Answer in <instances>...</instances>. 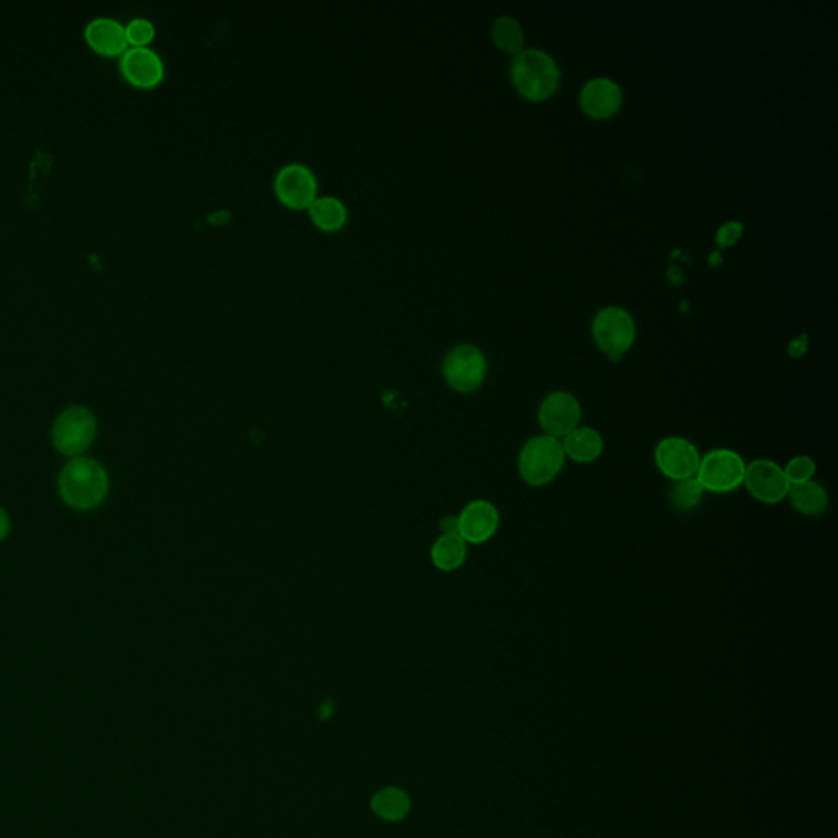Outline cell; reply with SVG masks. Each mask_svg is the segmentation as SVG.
<instances>
[{
	"instance_id": "cell-28",
	"label": "cell",
	"mask_w": 838,
	"mask_h": 838,
	"mask_svg": "<svg viewBox=\"0 0 838 838\" xmlns=\"http://www.w3.org/2000/svg\"><path fill=\"white\" fill-rule=\"evenodd\" d=\"M10 532V519L9 514L5 513L2 508H0V541L5 539V537L9 536Z\"/></svg>"
},
{
	"instance_id": "cell-20",
	"label": "cell",
	"mask_w": 838,
	"mask_h": 838,
	"mask_svg": "<svg viewBox=\"0 0 838 838\" xmlns=\"http://www.w3.org/2000/svg\"><path fill=\"white\" fill-rule=\"evenodd\" d=\"M370 807L382 819L397 822L410 812V798L400 788H385L375 794Z\"/></svg>"
},
{
	"instance_id": "cell-14",
	"label": "cell",
	"mask_w": 838,
	"mask_h": 838,
	"mask_svg": "<svg viewBox=\"0 0 838 838\" xmlns=\"http://www.w3.org/2000/svg\"><path fill=\"white\" fill-rule=\"evenodd\" d=\"M86 40L99 55L118 56L128 50L125 25L110 17L92 20L86 28Z\"/></svg>"
},
{
	"instance_id": "cell-3",
	"label": "cell",
	"mask_w": 838,
	"mask_h": 838,
	"mask_svg": "<svg viewBox=\"0 0 838 838\" xmlns=\"http://www.w3.org/2000/svg\"><path fill=\"white\" fill-rule=\"evenodd\" d=\"M511 74L518 91L529 100L547 99L559 86L557 64L542 51H519Z\"/></svg>"
},
{
	"instance_id": "cell-26",
	"label": "cell",
	"mask_w": 838,
	"mask_h": 838,
	"mask_svg": "<svg viewBox=\"0 0 838 838\" xmlns=\"http://www.w3.org/2000/svg\"><path fill=\"white\" fill-rule=\"evenodd\" d=\"M807 349V336L802 334L801 338L794 339L793 343L789 344L788 351L793 357H801Z\"/></svg>"
},
{
	"instance_id": "cell-7",
	"label": "cell",
	"mask_w": 838,
	"mask_h": 838,
	"mask_svg": "<svg viewBox=\"0 0 838 838\" xmlns=\"http://www.w3.org/2000/svg\"><path fill=\"white\" fill-rule=\"evenodd\" d=\"M593 336L601 351L613 362H618L636 338V326L631 315L621 308L600 311L593 323Z\"/></svg>"
},
{
	"instance_id": "cell-2",
	"label": "cell",
	"mask_w": 838,
	"mask_h": 838,
	"mask_svg": "<svg viewBox=\"0 0 838 838\" xmlns=\"http://www.w3.org/2000/svg\"><path fill=\"white\" fill-rule=\"evenodd\" d=\"M564 447L560 439L547 434H537L524 442L518 457L519 477L529 487H547L564 470Z\"/></svg>"
},
{
	"instance_id": "cell-13",
	"label": "cell",
	"mask_w": 838,
	"mask_h": 838,
	"mask_svg": "<svg viewBox=\"0 0 838 838\" xmlns=\"http://www.w3.org/2000/svg\"><path fill=\"white\" fill-rule=\"evenodd\" d=\"M120 69L128 82L143 89L158 86L164 77L163 59L148 46L128 48L122 55Z\"/></svg>"
},
{
	"instance_id": "cell-1",
	"label": "cell",
	"mask_w": 838,
	"mask_h": 838,
	"mask_svg": "<svg viewBox=\"0 0 838 838\" xmlns=\"http://www.w3.org/2000/svg\"><path fill=\"white\" fill-rule=\"evenodd\" d=\"M109 492V477L104 467L92 459L77 457L59 475V493L71 508L92 510Z\"/></svg>"
},
{
	"instance_id": "cell-12",
	"label": "cell",
	"mask_w": 838,
	"mask_h": 838,
	"mask_svg": "<svg viewBox=\"0 0 838 838\" xmlns=\"http://www.w3.org/2000/svg\"><path fill=\"white\" fill-rule=\"evenodd\" d=\"M459 536L467 544H485L500 528V513L487 500L470 501L459 518Z\"/></svg>"
},
{
	"instance_id": "cell-15",
	"label": "cell",
	"mask_w": 838,
	"mask_h": 838,
	"mask_svg": "<svg viewBox=\"0 0 838 838\" xmlns=\"http://www.w3.org/2000/svg\"><path fill=\"white\" fill-rule=\"evenodd\" d=\"M582 107L590 117L608 118L621 105L622 95L618 84L609 79H593L583 87Z\"/></svg>"
},
{
	"instance_id": "cell-25",
	"label": "cell",
	"mask_w": 838,
	"mask_h": 838,
	"mask_svg": "<svg viewBox=\"0 0 838 838\" xmlns=\"http://www.w3.org/2000/svg\"><path fill=\"white\" fill-rule=\"evenodd\" d=\"M742 231H744V226L740 221H730L727 225L722 226L721 230L717 231V246L719 248H729V246L739 241Z\"/></svg>"
},
{
	"instance_id": "cell-5",
	"label": "cell",
	"mask_w": 838,
	"mask_h": 838,
	"mask_svg": "<svg viewBox=\"0 0 838 838\" xmlns=\"http://www.w3.org/2000/svg\"><path fill=\"white\" fill-rule=\"evenodd\" d=\"M487 359L472 344H459L447 352L442 375L447 385L459 393H472L482 387L487 377Z\"/></svg>"
},
{
	"instance_id": "cell-11",
	"label": "cell",
	"mask_w": 838,
	"mask_h": 838,
	"mask_svg": "<svg viewBox=\"0 0 838 838\" xmlns=\"http://www.w3.org/2000/svg\"><path fill=\"white\" fill-rule=\"evenodd\" d=\"M274 192L285 207L307 210L318 197L315 172L302 163L285 164L275 174Z\"/></svg>"
},
{
	"instance_id": "cell-23",
	"label": "cell",
	"mask_w": 838,
	"mask_h": 838,
	"mask_svg": "<svg viewBox=\"0 0 838 838\" xmlns=\"http://www.w3.org/2000/svg\"><path fill=\"white\" fill-rule=\"evenodd\" d=\"M783 470L789 485L793 487V485L814 480L817 464L811 456H794L793 459L788 460V464L784 465Z\"/></svg>"
},
{
	"instance_id": "cell-4",
	"label": "cell",
	"mask_w": 838,
	"mask_h": 838,
	"mask_svg": "<svg viewBox=\"0 0 838 838\" xmlns=\"http://www.w3.org/2000/svg\"><path fill=\"white\" fill-rule=\"evenodd\" d=\"M745 469L747 462L739 452L719 447L701 456L696 480L703 487L704 493L729 495L744 485Z\"/></svg>"
},
{
	"instance_id": "cell-24",
	"label": "cell",
	"mask_w": 838,
	"mask_h": 838,
	"mask_svg": "<svg viewBox=\"0 0 838 838\" xmlns=\"http://www.w3.org/2000/svg\"><path fill=\"white\" fill-rule=\"evenodd\" d=\"M125 32H127L128 45H131V48H145L156 37V28H154L153 22L148 19H141V17L131 20L125 27Z\"/></svg>"
},
{
	"instance_id": "cell-10",
	"label": "cell",
	"mask_w": 838,
	"mask_h": 838,
	"mask_svg": "<svg viewBox=\"0 0 838 838\" xmlns=\"http://www.w3.org/2000/svg\"><path fill=\"white\" fill-rule=\"evenodd\" d=\"M582 416V405L578 398L562 390L549 393L537 408V423L541 426L542 434L560 441L580 426Z\"/></svg>"
},
{
	"instance_id": "cell-29",
	"label": "cell",
	"mask_w": 838,
	"mask_h": 838,
	"mask_svg": "<svg viewBox=\"0 0 838 838\" xmlns=\"http://www.w3.org/2000/svg\"><path fill=\"white\" fill-rule=\"evenodd\" d=\"M331 712H333V708H331V706H329V704H323V706H321V709H320L321 719H328L329 714H331Z\"/></svg>"
},
{
	"instance_id": "cell-19",
	"label": "cell",
	"mask_w": 838,
	"mask_h": 838,
	"mask_svg": "<svg viewBox=\"0 0 838 838\" xmlns=\"http://www.w3.org/2000/svg\"><path fill=\"white\" fill-rule=\"evenodd\" d=\"M431 559L442 572H454L464 565L467 559V542L459 534H442L434 542Z\"/></svg>"
},
{
	"instance_id": "cell-21",
	"label": "cell",
	"mask_w": 838,
	"mask_h": 838,
	"mask_svg": "<svg viewBox=\"0 0 838 838\" xmlns=\"http://www.w3.org/2000/svg\"><path fill=\"white\" fill-rule=\"evenodd\" d=\"M704 490L699 485L696 477L688 478V480H681L675 482L672 492H670V503H672L673 510L678 513H690L696 510L699 503L703 501Z\"/></svg>"
},
{
	"instance_id": "cell-22",
	"label": "cell",
	"mask_w": 838,
	"mask_h": 838,
	"mask_svg": "<svg viewBox=\"0 0 838 838\" xmlns=\"http://www.w3.org/2000/svg\"><path fill=\"white\" fill-rule=\"evenodd\" d=\"M492 37L496 45L508 53H519L523 48V28L511 17H501L493 23Z\"/></svg>"
},
{
	"instance_id": "cell-30",
	"label": "cell",
	"mask_w": 838,
	"mask_h": 838,
	"mask_svg": "<svg viewBox=\"0 0 838 838\" xmlns=\"http://www.w3.org/2000/svg\"><path fill=\"white\" fill-rule=\"evenodd\" d=\"M721 261H722V257H721V253H719V251H717V253H714V254H712L711 257H709V262H711V266H717V264H719V262H721Z\"/></svg>"
},
{
	"instance_id": "cell-27",
	"label": "cell",
	"mask_w": 838,
	"mask_h": 838,
	"mask_svg": "<svg viewBox=\"0 0 838 838\" xmlns=\"http://www.w3.org/2000/svg\"><path fill=\"white\" fill-rule=\"evenodd\" d=\"M439 526H441L444 534H459V521H457V518H451V516L444 518Z\"/></svg>"
},
{
	"instance_id": "cell-18",
	"label": "cell",
	"mask_w": 838,
	"mask_h": 838,
	"mask_svg": "<svg viewBox=\"0 0 838 838\" xmlns=\"http://www.w3.org/2000/svg\"><path fill=\"white\" fill-rule=\"evenodd\" d=\"M307 210L311 221L323 231H336L343 228L349 217L346 203L333 195L316 197Z\"/></svg>"
},
{
	"instance_id": "cell-9",
	"label": "cell",
	"mask_w": 838,
	"mask_h": 838,
	"mask_svg": "<svg viewBox=\"0 0 838 838\" xmlns=\"http://www.w3.org/2000/svg\"><path fill=\"white\" fill-rule=\"evenodd\" d=\"M654 460L658 472L675 483L696 477L701 454L690 439L668 436L657 442Z\"/></svg>"
},
{
	"instance_id": "cell-8",
	"label": "cell",
	"mask_w": 838,
	"mask_h": 838,
	"mask_svg": "<svg viewBox=\"0 0 838 838\" xmlns=\"http://www.w3.org/2000/svg\"><path fill=\"white\" fill-rule=\"evenodd\" d=\"M748 495L762 505L775 506L788 498V478L784 475L783 465L775 460L755 459L748 462L745 469L744 485Z\"/></svg>"
},
{
	"instance_id": "cell-6",
	"label": "cell",
	"mask_w": 838,
	"mask_h": 838,
	"mask_svg": "<svg viewBox=\"0 0 838 838\" xmlns=\"http://www.w3.org/2000/svg\"><path fill=\"white\" fill-rule=\"evenodd\" d=\"M97 423L84 406H71L63 411L53 426V444L64 456H79L94 442Z\"/></svg>"
},
{
	"instance_id": "cell-16",
	"label": "cell",
	"mask_w": 838,
	"mask_h": 838,
	"mask_svg": "<svg viewBox=\"0 0 838 838\" xmlns=\"http://www.w3.org/2000/svg\"><path fill=\"white\" fill-rule=\"evenodd\" d=\"M565 457L577 464H593L603 456L604 439L600 431L590 426H578L562 439Z\"/></svg>"
},
{
	"instance_id": "cell-17",
	"label": "cell",
	"mask_w": 838,
	"mask_h": 838,
	"mask_svg": "<svg viewBox=\"0 0 838 838\" xmlns=\"http://www.w3.org/2000/svg\"><path fill=\"white\" fill-rule=\"evenodd\" d=\"M786 500L789 501V505L793 506L796 513L809 516V518L824 514L830 505L829 493L816 480L793 485L789 488Z\"/></svg>"
}]
</instances>
